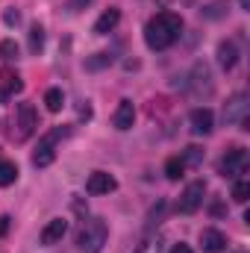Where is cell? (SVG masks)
Here are the masks:
<instances>
[{
  "mask_svg": "<svg viewBox=\"0 0 250 253\" xmlns=\"http://www.w3.org/2000/svg\"><path fill=\"white\" fill-rule=\"evenodd\" d=\"M183 33V18L177 12H156L144 24V44L150 50H168Z\"/></svg>",
  "mask_w": 250,
  "mask_h": 253,
  "instance_id": "cell-1",
  "label": "cell"
},
{
  "mask_svg": "<svg viewBox=\"0 0 250 253\" xmlns=\"http://www.w3.org/2000/svg\"><path fill=\"white\" fill-rule=\"evenodd\" d=\"M106 239H109L106 221L88 218V221H83V227H80V233H77V248L83 253H100L103 245H106Z\"/></svg>",
  "mask_w": 250,
  "mask_h": 253,
  "instance_id": "cell-2",
  "label": "cell"
},
{
  "mask_svg": "<svg viewBox=\"0 0 250 253\" xmlns=\"http://www.w3.org/2000/svg\"><path fill=\"white\" fill-rule=\"evenodd\" d=\"M36 129H39V115H36L33 103H18L15 121H12V138L15 141H27Z\"/></svg>",
  "mask_w": 250,
  "mask_h": 253,
  "instance_id": "cell-3",
  "label": "cell"
},
{
  "mask_svg": "<svg viewBox=\"0 0 250 253\" xmlns=\"http://www.w3.org/2000/svg\"><path fill=\"white\" fill-rule=\"evenodd\" d=\"M65 135H68V129L56 126V129H50V132L39 141V150L33 153V165H36V168H47V165L56 159V141L65 138Z\"/></svg>",
  "mask_w": 250,
  "mask_h": 253,
  "instance_id": "cell-4",
  "label": "cell"
},
{
  "mask_svg": "<svg viewBox=\"0 0 250 253\" xmlns=\"http://www.w3.org/2000/svg\"><path fill=\"white\" fill-rule=\"evenodd\" d=\"M203 200H206V183H203V180H194V183H188L186 191L180 194L177 209H180L183 215H194V212L203 206Z\"/></svg>",
  "mask_w": 250,
  "mask_h": 253,
  "instance_id": "cell-5",
  "label": "cell"
},
{
  "mask_svg": "<svg viewBox=\"0 0 250 253\" xmlns=\"http://www.w3.org/2000/svg\"><path fill=\"white\" fill-rule=\"evenodd\" d=\"M248 150L245 147H233V150H227L224 153V159H221V174L224 177H230V180H239L245 171H248Z\"/></svg>",
  "mask_w": 250,
  "mask_h": 253,
  "instance_id": "cell-6",
  "label": "cell"
},
{
  "mask_svg": "<svg viewBox=\"0 0 250 253\" xmlns=\"http://www.w3.org/2000/svg\"><path fill=\"white\" fill-rule=\"evenodd\" d=\"M250 112V97L245 91H239V94H233L230 100H227V106H224V121L227 124H242L245 118H248Z\"/></svg>",
  "mask_w": 250,
  "mask_h": 253,
  "instance_id": "cell-7",
  "label": "cell"
},
{
  "mask_svg": "<svg viewBox=\"0 0 250 253\" xmlns=\"http://www.w3.org/2000/svg\"><path fill=\"white\" fill-rule=\"evenodd\" d=\"M21 88H24V80L12 68H0V103H9Z\"/></svg>",
  "mask_w": 250,
  "mask_h": 253,
  "instance_id": "cell-8",
  "label": "cell"
},
{
  "mask_svg": "<svg viewBox=\"0 0 250 253\" xmlns=\"http://www.w3.org/2000/svg\"><path fill=\"white\" fill-rule=\"evenodd\" d=\"M188 124H191V132H197V135H209V132L215 129V115H212V109L200 106V109H191Z\"/></svg>",
  "mask_w": 250,
  "mask_h": 253,
  "instance_id": "cell-9",
  "label": "cell"
},
{
  "mask_svg": "<svg viewBox=\"0 0 250 253\" xmlns=\"http://www.w3.org/2000/svg\"><path fill=\"white\" fill-rule=\"evenodd\" d=\"M118 189V180L106 171H94L88 180H85V191L88 194H109V191Z\"/></svg>",
  "mask_w": 250,
  "mask_h": 253,
  "instance_id": "cell-10",
  "label": "cell"
},
{
  "mask_svg": "<svg viewBox=\"0 0 250 253\" xmlns=\"http://www.w3.org/2000/svg\"><path fill=\"white\" fill-rule=\"evenodd\" d=\"M65 233H68V221H65V218H53V221H47V227L42 230L39 242H42L44 248H50V245H59V242L65 239Z\"/></svg>",
  "mask_w": 250,
  "mask_h": 253,
  "instance_id": "cell-11",
  "label": "cell"
},
{
  "mask_svg": "<svg viewBox=\"0 0 250 253\" xmlns=\"http://www.w3.org/2000/svg\"><path fill=\"white\" fill-rule=\"evenodd\" d=\"M200 248H203V253H224L227 251V239H224L221 230L206 227V230H200Z\"/></svg>",
  "mask_w": 250,
  "mask_h": 253,
  "instance_id": "cell-12",
  "label": "cell"
},
{
  "mask_svg": "<svg viewBox=\"0 0 250 253\" xmlns=\"http://www.w3.org/2000/svg\"><path fill=\"white\" fill-rule=\"evenodd\" d=\"M118 21H121V9H115V6H109L97 21H94V36H109L115 27H118Z\"/></svg>",
  "mask_w": 250,
  "mask_h": 253,
  "instance_id": "cell-13",
  "label": "cell"
},
{
  "mask_svg": "<svg viewBox=\"0 0 250 253\" xmlns=\"http://www.w3.org/2000/svg\"><path fill=\"white\" fill-rule=\"evenodd\" d=\"M236 62H239V44H236L233 39L221 42V44H218V65H221L224 71H233Z\"/></svg>",
  "mask_w": 250,
  "mask_h": 253,
  "instance_id": "cell-14",
  "label": "cell"
},
{
  "mask_svg": "<svg viewBox=\"0 0 250 253\" xmlns=\"http://www.w3.org/2000/svg\"><path fill=\"white\" fill-rule=\"evenodd\" d=\"M132 121H135V106H132V100H121L118 109H115V115H112L115 129H129Z\"/></svg>",
  "mask_w": 250,
  "mask_h": 253,
  "instance_id": "cell-15",
  "label": "cell"
},
{
  "mask_svg": "<svg viewBox=\"0 0 250 253\" xmlns=\"http://www.w3.org/2000/svg\"><path fill=\"white\" fill-rule=\"evenodd\" d=\"M191 85H194V91H200V88H206V94L212 91V74H209V68L203 62L194 65V71H191Z\"/></svg>",
  "mask_w": 250,
  "mask_h": 253,
  "instance_id": "cell-16",
  "label": "cell"
},
{
  "mask_svg": "<svg viewBox=\"0 0 250 253\" xmlns=\"http://www.w3.org/2000/svg\"><path fill=\"white\" fill-rule=\"evenodd\" d=\"M15 180H18V165L9 162V159H0V189L12 186Z\"/></svg>",
  "mask_w": 250,
  "mask_h": 253,
  "instance_id": "cell-17",
  "label": "cell"
},
{
  "mask_svg": "<svg viewBox=\"0 0 250 253\" xmlns=\"http://www.w3.org/2000/svg\"><path fill=\"white\" fill-rule=\"evenodd\" d=\"M44 106H47V112H59L65 106V91L62 88H47V91H44Z\"/></svg>",
  "mask_w": 250,
  "mask_h": 253,
  "instance_id": "cell-18",
  "label": "cell"
},
{
  "mask_svg": "<svg viewBox=\"0 0 250 253\" xmlns=\"http://www.w3.org/2000/svg\"><path fill=\"white\" fill-rule=\"evenodd\" d=\"M183 165H191V168H197V165H203V147H197V144H188L186 150H183Z\"/></svg>",
  "mask_w": 250,
  "mask_h": 253,
  "instance_id": "cell-19",
  "label": "cell"
},
{
  "mask_svg": "<svg viewBox=\"0 0 250 253\" xmlns=\"http://www.w3.org/2000/svg\"><path fill=\"white\" fill-rule=\"evenodd\" d=\"M183 171H186V165H183V159H180V156H171V159L165 162V177H168V180H174V183H177V180L183 177Z\"/></svg>",
  "mask_w": 250,
  "mask_h": 253,
  "instance_id": "cell-20",
  "label": "cell"
},
{
  "mask_svg": "<svg viewBox=\"0 0 250 253\" xmlns=\"http://www.w3.org/2000/svg\"><path fill=\"white\" fill-rule=\"evenodd\" d=\"M42 47H44V27H42V24H33V27H30V50L39 53Z\"/></svg>",
  "mask_w": 250,
  "mask_h": 253,
  "instance_id": "cell-21",
  "label": "cell"
},
{
  "mask_svg": "<svg viewBox=\"0 0 250 253\" xmlns=\"http://www.w3.org/2000/svg\"><path fill=\"white\" fill-rule=\"evenodd\" d=\"M18 53H21V50H18L15 39H3V42H0V59H3V62H15Z\"/></svg>",
  "mask_w": 250,
  "mask_h": 253,
  "instance_id": "cell-22",
  "label": "cell"
},
{
  "mask_svg": "<svg viewBox=\"0 0 250 253\" xmlns=\"http://www.w3.org/2000/svg\"><path fill=\"white\" fill-rule=\"evenodd\" d=\"M132 253H162V239L159 236H147V239H141V245Z\"/></svg>",
  "mask_w": 250,
  "mask_h": 253,
  "instance_id": "cell-23",
  "label": "cell"
},
{
  "mask_svg": "<svg viewBox=\"0 0 250 253\" xmlns=\"http://www.w3.org/2000/svg\"><path fill=\"white\" fill-rule=\"evenodd\" d=\"M227 9H230V6H227V0H215L212 6H206V9H203V18H209V21L224 18V15H227Z\"/></svg>",
  "mask_w": 250,
  "mask_h": 253,
  "instance_id": "cell-24",
  "label": "cell"
},
{
  "mask_svg": "<svg viewBox=\"0 0 250 253\" xmlns=\"http://www.w3.org/2000/svg\"><path fill=\"white\" fill-rule=\"evenodd\" d=\"M112 65V53H94L91 59H85L88 71H100V68H109Z\"/></svg>",
  "mask_w": 250,
  "mask_h": 253,
  "instance_id": "cell-25",
  "label": "cell"
},
{
  "mask_svg": "<svg viewBox=\"0 0 250 253\" xmlns=\"http://www.w3.org/2000/svg\"><path fill=\"white\" fill-rule=\"evenodd\" d=\"M250 197V183L248 180H236V186H233V200L236 203H248Z\"/></svg>",
  "mask_w": 250,
  "mask_h": 253,
  "instance_id": "cell-26",
  "label": "cell"
},
{
  "mask_svg": "<svg viewBox=\"0 0 250 253\" xmlns=\"http://www.w3.org/2000/svg\"><path fill=\"white\" fill-rule=\"evenodd\" d=\"M3 21H6L9 27H18V24H21V12H18V9H6V15H3Z\"/></svg>",
  "mask_w": 250,
  "mask_h": 253,
  "instance_id": "cell-27",
  "label": "cell"
},
{
  "mask_svg": "<svg viewBox=\"0 0 250 253\" xmlns=\"http://www.w3.org/2000/svg\"><path fill=\"white\" fill-rule=\"evenodd\" d=\"M88 3H91V0H68V6H65V9H68V12H83Z\"/></svg>",
  "mask_w": 250,
  "mask_h": 253,
  "instance_id": "cell-28",
  "label": "cell"
},
{
  "mask_svg": "<svg viewBox=\"0 0 250 253\" xmlns=\"http://www.w3.org/2000/svg\"><path fill=\"white\" fill-rule=\"evenodd\" d=\"M9 221H12L9 215H3V218H0V236H6V230H9Z\"/></svg>",
  "mask_w": 250,
  "mask_h": 253,
  "instance_id": "cell-29",
  "label": "cell"
},
{
  "mask_svg": "<svg viewBox=\"0 0 250 253\" xmlns=\"http://www.w3.org/2000/svg\"><path fill=\"white\" fill-rule=\"evenodd\" d=\"M171 253H194V251H191L188 245H183V242H180V245H174V251H171Z\"/></svg>",
  "mask_w": 250,
  "mask_h": 253,
  "instance_id": "cell-30",
  "label": "cell"
},
{
  "mask_svg": "<svg viewBox=\"0 0 250 253\" xmlns=\"http://www.w3.org/2000/svg\"><path fill=\"white\" fill-rule=\"evenodd\" d=\"M239 6H242V9L248 12V9H250V0H239Z\"/></svg>",
  "mask_w": 250,
  "mask_h": 253,
  "instance_id": "cell-31",
  "label": "cell"
}]
</instances>
